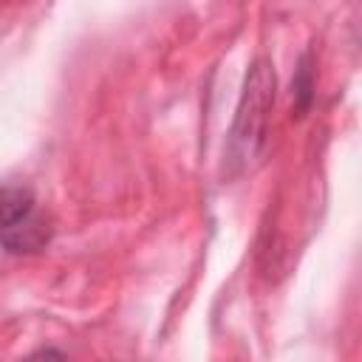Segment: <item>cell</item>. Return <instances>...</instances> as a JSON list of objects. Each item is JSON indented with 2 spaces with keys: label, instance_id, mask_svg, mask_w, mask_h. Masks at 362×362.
<instances>
[{
  "label": "cell",
  "instance_id": "6da1fadb",
  "mask_svg": "<svg viewBox=\"0 0 362 362\" xmlns=\"http://www.w3.org/2000/svg\"><path fill=\"white\" fill-rule=\"evenodd\" d=\"M274 105V68L269 59H257L249 68L238 116L229 133V161L243 170L249 167L263 144H266V130H269V113Z\"/></svg>",
  "mask_w": 362,
  "mask_h": 362
},
{
  "label": "cell",
  "instance_id": "7a4b0ae2",
  "mask_svg": "<svg viewBox=\"0 0 362 362\" xmlns=\"http://www.w3.org/2000/svg\"><path fill=\"white\" fill-rule=\"evenodd\" d=\"M0 212H3V246L8 255H31L51 240V223L37 209L31 189L6 184L0 198Z\"/></svg>",
  "mask_w": 362,
  "mask_h": 362
},
{
  "label": "cell",
  "instance_id": "3957f363",
  "mask_svg": "<svg viewBox=\"0 0 362 362\" xmlns=\"http://www.w3.org/2000/svg\"><path fill=\"white\" fill-rule=\"evenodd\" d=\"M311 88H314V79H311V68H308V57H305L303 65H300V71H297V79H294V85H291V96H294L300 113H303V110L308 107V102H311Z\"/></svg>",
  "mask_w": 362,
  "mask_h": 362
},
{
  "label": "cell",
  "instance_id": "277c9868",
  "mask_svg": "<svg viewBox=\"0 0 362 362\" xmlns=\"http://www.w3.org/2000/svg\"><path fill=\"white\" fill-rule=\"evenodd\" d=\"M25 362H62V356H59L57 351H40V354H34V356L25 359Z\"/></svg>",
  "mask_w": 362,
  "mask_h": 362
}]
</instances>
